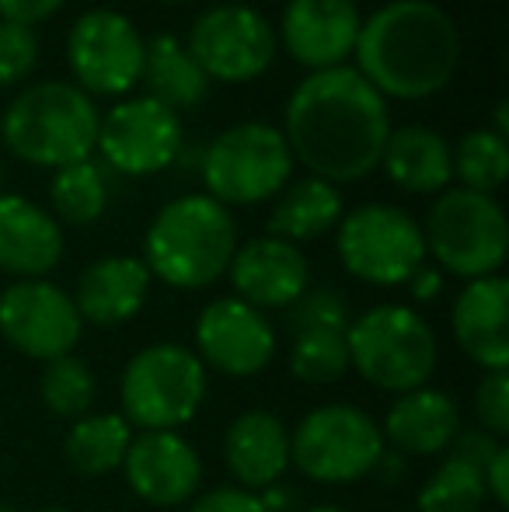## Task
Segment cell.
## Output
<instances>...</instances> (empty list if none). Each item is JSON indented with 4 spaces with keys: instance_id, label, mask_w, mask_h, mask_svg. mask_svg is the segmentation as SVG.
<instances>
[{
    "instance_id": "1",
    "label": "cell",
    "mask_w": 509,
    "mask_h": 512,
    "mask_svg": "<svg viewBox=\"0 0 509 512\" xmlns=\"http://www.w3.org/2000/svg\"><path fill=\"white\" fill-rule=\"evenodd\" d=\"M391 133L387 102L356 67L307 74L283 108V136L293 161L332 185L363 182L381 168Z\"/></svg>"
},
{
    "instance_id": "2",
    "label": "cell",
    "mask_w": 509,
    "mask_h": 512,
    "mask_svg": "<svg viewBox=\"0 0 509 512\" xmlns=\"http://www.w3.org/2000/svg\"><path fill=\"white\" fill-rule=\"evenodd\" d=\"M461 28L433 0H391L363 18L356 70L384 98L422 102L447 88L461 70Z\"/></svg>"
},
{
    "instance_id": "3",
    "label": "cell",
    "mask_w": 509,
    "mask_h": 512,
    "mask_svg": "<svg viewBox=\"0 0 509 512\" xmlns=\"http://www.w3.org/2000/svg\"><path fill=\"white\" fill-rule=\"evenodd\" d=\"M238 251V223L231 209L206 192L164 203L143 234V265L150 279L171 290H206L227 276Z\"/></svg>"
},
{
    "instance_id": "4",
    "label": "cell",
    "mask_w": 509,
    "mask_h": 512,
    "mask_svg": "<svg viewBox=\"0 0 509 512\" xmlns=\"http://www.w3.org/2000/svg\"><path fill=\"white\" fill-rule=\"evenodd\" d=\"M98 105L70 81H39L11 98L0 115L7 154L32 168L60 171L91 161L98 143Z\"/></svg>"
},
{
    "instance_id": "5",
    "label": "cell",
    "mask_w": 509,
    "mask_h": 512,
    "mask_svg": "<svg viewBox=\"0 0 509 512\" xmlns=\"http://www.w3.org/2000/svg\"><path fill=\"white\" fill-rule=\"evenodd\" d=\"M346 349L349 370L394 398L426 387L440 363L433 324L405 304H377L356 314L346 328Z\"/></svg>"
},
{
    "instance_id": "6",
    "label": "cell",
    "mask_w": 509,
    "mask_h": 512,
    "mask_svg": "<svg viewBox=\"0 0 509 512\" xmlns=\"http://www.w3.org/2000/svg\"><path fill=\"white\" fill-rule=\"evenodd\" d=\"M206 391V366L189 345L154 342L126 363L119 380V415L140 432H178L199 415Z\"/></svg>"
},
{
    "instance_id": "7",
    "label": "cell",
    "mask_w": 509,
    "mask_h": 512,
    "mask_svg": "<svg viewBox=\"0 0 509 512\" xmlns=\"http://www.w3.org/2000/svg\"><path fill=\"white\" fill-rule=\"evenodd\" d=\"M426 255L436 258V269L454 272L457 279L499 276L509 251V223L496 196L471 189H443L433 199L422 223Z\"/></svg>"
},
{
    "instance_id": "8",
    "label": "cell",
    "mask_w": 509,
    "mask_h": 512,
    "mask_svg": "<svg viewBox=\"0 0 509 512\" xmlns=\"http://www.w3.org/2000/svg\"><path fill=\"white\" fill-rule=\"evenodd\" d=\"M293 154L283 129L269 122H238L213 136L203 150L199 175L206 196L220 206H258L276 199L293 178Z\"/></svg>"
},
{
    "instance_id": "9",
    "label": "cell",
    "mask_w": 509,
    "mask_h": 512,
    "mask_svg": "<svg viewBox=\"0 0 509 512\" xmlns=\"http://www.w3.org/2000/svg\"><path fill=\"white\" fill-rule=\"evenodd\" d=\"M384 453L381 422L356 405H318L290 432V467L318 485H356Z\"/></svg>"
},
{
    "instance_id": "10",
    "label": "cell",
    "mask_w": 509,
    "mask_h": 512,
    "mask_svg": "<svg viewBox=\"0 0 509 512\" xmlns=\"http://www.w3.org/2000/svg\"><path fill=\"white\" fill-rule=\"evenodd\" d=\"M335 251L342 269L370 286H405L426 262L422 223L394 203H363L346 209L335 227Z\"/></svg>"
},
{
    "instance_id": "11",
    "label": "cell",
    "mask_w": 509,
    "mask_h": 512,
    "mask_svg": "<svg viewBox=\"0 0 509 512\" xmlns=\"http://www.w3.org/2000/svg\"><path fill=\"white\" fill-rule=\"evenodd\" d=\"M185 49L210 84H252L272 67L279 39L252 4H213L192 21Z\"/></svg>"
},
{
    "instance_id": "12",
    "label": "cell",
    "mask_w": 509,
    "mask_h": 512,
    "mask_svg": "<svg viewBox=\"0 0 509 512\" xmlns=\"http://www.w3.org/2000/svg\"><path fill=\"white\" fill-rule=\"evenodd\" d=\"M147 39L112 7L84 11L67 32V67L88 98H123L143 77Z\"/></svg>"
},
{
    "instance_id": "13",
    "label": "cell",
    "mask_w": 509,
    "mask_h": 512,
    "mask_svg": "<svg viewBox=\"0 0 509 512\" xmlns=\"http://www.w3.org/2000/svg\"><path fill=\"white\" fill-rule=\"evenodd\" d=\"M95 150L126 178L161 175L182 157V119L147 95L123 98L98 122Z\"/></svg>"
},
{
    "instance_id": "14",
    "label": "cell",
    "mask_w": 509,
    "mask_h": 512,
    "mask_svg": "<svg viewBox=\"0 0 509 512\" xmlns=\"http://www.w3.org/2000/svg\"><path fill=\"white\" fill-rule=\"evenodd\" d=\"M0 335L21 356L49 363L74 356L84 321L63 286L49 279H14L0 290Z\"/></svg>"
},
{
    "instance_id": "15",
    "label": "cell",
    "mask_w": 509,
    "mask_h": 512,
    "mask_svg": "<svg viewBox=\"0 0 509 512\" xmlns=\"http://www.w3.org/2000/svg\"><path fill=\"white\" fill-rule=\"evenodd\" d=\"M279 338L269 314L255 310L238 297H220L196 317V356L206 370L224 377L248 380L269 370L276 359Z\"/></svg>"
},
{
    "instance_id": "16",
    "label": "cell",
    "mask_w": 509,
    "mask_h": 512,
    "mask_svg": "<svg viewBox=\"0 0 509 512\" xmlns=\"http://www.w3.org/2000/svg\"><path fill=\"white\" fill-rule=\"evenodd\" d=\"M123 474L140 502L154 509H175L199 495L203 460L182 432H133Z\"/></svg>"
},
{
    "instance_id": "17",
    "label": "cell",
    "mask_w": 509,
    "mask_h": 512,
    "mask_svg": "<svg viewBox=\"0 0 509 512\" xmlns=\"http://www.w3.org/2000/svg\"><path fill=\"white\" fill-rule=\"evenodd\" d=\"M363 14L353 0H286L276 39L311 74L346 67L360 39Z\"/></svg>"
},
{
    "instance_id": "18",
    "label": "cell",
    "mask_w": 509,
    "mask_h": 512,
    "mask_svg": "<svg viewBox=\"0 0 509 512\" xmlns=\"http://www.w3.org/2000/svg\"><path fill=\"white\" fill-rule=\"evenodd\" d=\"M227 276L234 297L265 314V310H286L311 286V265L297 244L265 234L238 244Z\"/></svg>"
},
{
    "instance_id": "19",
    "label": "cell",
    "mask_w": 509,
    "mask_h": 512,
    "mask_svg": "<svg viewBox=\"0 0 509 512\" xmlns=\"http://www.w3.org/2000/svg\"><path fill=\"white\" fill-rule=\"evenodd\" d=\"M63 223L18 192H0V272L46 279L63 262Z\"/></svg>"
},
{
    "instance_id": "20",
    "label": "cell",
    "mask_w": 509,
    "mask_h": 512,
    "mask_svg": "<svg viewBox=\"0 0 509 512\" xmlns=\"http://www.w3.org/2000/svg\"><path fill=\"white\" fill-rule=\"evenodd\" d=\"M450 331L464 356L482 370L509 366V283L485 276L464 283L450 307Z\"/></svg>"
},
{
    "instance_id": "21",
    "label": "cell",
    "mask_w": 509,
    "mask_h": 512,
    "mask_svg": "<svg viewBox=\"0 0 509 512\" xmlns=\"http://www.w3.org/2000/svg\"><path fill=\"white\" fill-rule=\"evenodd\" d=\"M461 432V408L440 387H415L391 401L381 436L384 446L401 457H436L454 446Z\"/></svg>"
},
{
    "instance_id": "22",
    "label": "cell",
    "mask_w": 509,
    "mask_h": 512,
    "mask_svg": "<svg viewBox=\"0 0 509 512\" xmlns=\"http://www.w3.org/2000/svg\"><path fill=\"white\" fill-rule=\"evenodd\" d=\"M224 464L238 488L262 492L283 481L290 467V429L265 408L241 411L224 432Z\"/></svg>"
},
{
    "instance_id": "23",
    "label": "cell",
    "mask_w": 509,
    "mask_h": 512,
    "mask_svg": "<svg viewBox=\"0 0 509 512\" xmlns=\"http://www.w3.org/2000/svg\"><path fill=\"white\" fill-rule=\"evenodd\" d=\"M150 272L136 255H105L91 262L77 279L74 307L84 324L116 328L133 321L150 297Z\"/></svg>"
},
{
    "instance_id": "24",
    "label": "cell",
    "mask_w": 509,
    "mask_h": 512,
    "mask_svg": "<svg viewBox=\"0 0 509 512\" xmlns=\"http://www.w3.org/2000/svg\"><path fill=\"white\" fill-rule=\"evenodd\" d=\"M384 175L412 196H440L454 182V161H450V143L433 126H391L381 154Z\"/></svg>"
},
{
    "instance_id": "25",
    "label": "cell",
    "mask_w": 509,
    "mask_h": 512,
    "mask_svg": "<svg viewBox=\"0 0 509 512\" xmlns=\"http://www.w3.org/2000/svg\"><path fill=\"white\" fill-rule=\"evenodd\" d=\"M342 213H346V203H342L339 185L307 175L300 182H290L276 196V206L269 213V237H279V241H290L300 248V244L332 234L339 227Z\"/></svg>"
},
{
    "instance_id": "26",
    "label": "cell",
    "mask_w": 509,
    "mask_h": 512,
    "mask_svg": "<svg viewBox=\"0 0 509 512\" xmlns=\"http://www.w3.org/2000/svg\"><path fill=\"white\" fill-rule=\"evenodd\" d=\"M140 81H147V98L168 105L171 112L196 108L206 95H210V81H206V74L189 56L185 42L171 32H157L147 39Z\"/></svg>"
},
{
    "instance_id": "27",
    "label": "cell",
    "mask_w": 509,
    "mask_h": 512,
    "mask_svg": "<svg viewBox=\"0 0 509 512\" xmlns=\"http://www.w3.org/2000/svg\"><path fill=\"white\" fill-rule=\"evenodd\" d=\"M129 443L133 425L119 411H88L63 436V460L84 478H105L123 467Z\"/></svg>"
},
{
    "instance_id": "28",
    "label": "cell",
    "mask_w": 509,
    "mask_h": 512,
    "mask_svg": "<svg viewBox=\"0 0 509 512\" xmlns=\"http://www.w3.org/2000/svg\"><path fill=\"white\" fill-rule=\"evenodd\" d=\"M49 199H53V216L60 223H74V227L98 223L109 209L105 171L95 161H77L70 168L53 171Z\"/></svg>"
},
{
    "instance_id": "29",
    "label": "cell",
    "mask_w": 509,
    "mask_h": 512,
    "mask_svg": "<svg viewBox=\"0 0 509 512\" xmlns=\"http://www.w3.org/2000/svg\"><path fill=\"white\" fill-rule=\"evenodd\" d=\"M450 161L461 189L496 196L509 178V140L492 129H471L450 147Z\"/></svg>"
},
{
    "instance_id": "30",
    "label": "cell",
    "mask_w": 509,
    "mask_h": 512,
    "mask_svg": "<svg viewBox=\"0 0 509 512\" xmlns=\"http://www.w3.org/2000/svg\"><path fill=\"white\" fill-rule=\"evenodd\" d=\"M485 502H489V492H485L482 471L454 453L443 457V464L422 481L415 495L419 512H482Z\"/></svg>"
},
{
    "instance_id": "31",
    "label": "cell",
    "mask_w": 509,
    "mask_h": 512,
    "mask_svg": "<svg viewBox=\"0 0 509 512\" xmlns=\"http://www.w3.org/2000/svg\"><path fill=\"white\" fill-rule=\"evenodd\" d=\"M290 373L300 384L328 387L349 373L346 331H300L290 345Z\"/></svg>"
},
{
    "instance_id": "32",
    "label": "cell",
    "mask_w": 509,
    "mask_h": 512,
    "mask_svg": "<svg viewBox=\"0 0 509 512\" xmlns=\"http://www.w3.org/2000/svg\"><path fill=\"white\" fill-rule=\"evenodd\" d=\"M39 394H42V405L53 411L56 418H81L88 415L91 405H95V373L88 370V363L77 356H60V359H49L46 370L39 377Z\"/></svg>"
},
{
    "instance_id": "33",
    "label": "cell",
    "mask_w": 509,
    "mask_h": 512,
    "mask_svg": "<svg viewBox=\"0 0 509 512\" xmlns=\"http://www.w3.org/2000/svg\"><path fill=\"white\" fill-rule=\"evenodd\" d=\"M353 314L342 293L332 286H307L290 307H286V324L293 335L300 331H346Z\"/></svg>"
},
{
    "instance_id": "34",
    "label": "cell",
    "mask_w": 509,
    "mask_h": 512,
    "mask_svg": "<svg viewBox=\"0 0 509 512\" xmlns=\"http://www.w3.org/2000/svg\"><path fill=\"white\" fill-rule=\"evenodd\" d=\"M39 67V35L35 28L0 21V88H18Z\"/></svg>"
},
{
    "instance_id": "35",
    "label": "cell",
    "mask_w": 509,
    "mask_h": 512,
    "mask_svg": "<svg viewBox=\"0 0 509 512\" xmlns=\"http://www.w3.org/2000/svg\"><path fill=\"white\" fill-rule=\"evenodd\" d=\"M475 418L478 429L489 436H509V373L506 370H485L475 387Z\"/></svg>"
},
{
    "instance_id": "36",
    "label": "cell",
    "mask_w": 509,
    "mask_h": 512,
    "mask_svg": "<svg viewBox=\"0 0 509 512\" xmlns=\"http://www.w3.org/2000/svg\"><path fill=\"white\" fill-rule=\"evenodd\" d=\"M189 512H262V506H258L255 492H245V488H238V485H224V488H213V492L199 495V499H192Z\"/></svg>"
},
{
    "instance_id": "37",
    "label": "cell",
    "mask_w": 509,
    "mask_h": 512,
    "mask_svg": "<svg viewBox=\"0 0 509 512\" xmlns=\"http://www.w3.org/2000/svg\"><path fill=\"white\" fill-rule=\"evenodd\" d=\"M503 439H496V436H489L485 429H464L461 425V432H457V439H454V457H461V460H468V464H475L478 471H482L485 464H489L492 457H496L499 450H503Z\"/></svg>"
},
{
    "instance_id": "38",
    "label": "cell",
    "mask_w": 509,
    "mask_h": 512,
    "mask_svg": "<svg viewBox=\"0 0 509 512\" xmlns=\"http://www.w3.org/2000/svg\"><path fill=\"white\" fill-rule=\"evenodd\" d=\"M67 0H0V21L35 28L39 21H49Z\"/></svg>"
},
{
    "instance_id": "39",
    "label": "cell",
    "mask_w": 509,
    "mask_h": 512,
    "mask_svg": "<svg viewBox=\"0 0 509 512\" xmlns=\"http://www.w3.org/2000/svg\"><path fill=\"white\" fill-rule=\"evenodd\" d=\"M482 481H485L489 499L496 502L499 509H506L509 506V450L506 446L482 467Z\"/></svg>"
},
{
    "instance_id": "40",
    "label": "cell",
    "mask_w": 509,
    "mask_h": 512,
    "mask_svg": "<svg viewBox=\"0 0 509 512\" xmlns=\"http://www.w3.org/2000/svg\"><path fill=\"white\" fill-rule=\"evenodd\" d=\"M443 283H447V279H443V272L436 269V265L422 262L419 269L412 272V279H408L405 286H408V293H412V300H419V304H433V300L443 293Z\"/></svg>"
},
{
    "instance_id": "41",
    "label": "cell",
    "mask_w": 509,
    "mask_h": 512,
    "mask_svg": "<svg viewBox=\"0 0 509 512\" xmlns=\"http://www.w3.org/2000/svg\"><path fill=\"white\" fill-rule=\"evenodd\" d=\"M258 495V506H262V512H300L304 506H300V492L290 485H283V481H276V485L262 488Z\"/></svg>"
},
{
    "instance_id": "42",
    "label": "cell",
    "mask_w": 509,
    "mask_h": 512,
    "mask_svg": "<svg viewBox=\"0 0 509 512\" xmlns=\"http://www.w3.org/2000/svg\"><path fill=\"white\" fill-rule=\"evenodd\" d=\"M405 460L408 457H401V453H394V450H387V446H384L381 460H377V467H374V478L381 481V485H398V481L405 478V471H408Z\"/></svg>"
},
{
    "instance_id": "43",
    "label": "cell",
    "mask_w": 509,
    "mask_h": 512,
    "mask_svg": "<svg viewBox=\"0 0 509 512\" xmlns=\"http://www.w3.org/2000/svg\"><path fill=\"white\" fill-rule=\"evenodd\" d=\"M300 512H346V509L335 506V502H321V506H307V509H300Z\"/></svg>"
},
{
    "instance_id": "44",
    "label": "cell",
    "mask_w": 509,
    "mask_h": 512,
    "mask_svg": "<svg viewBox=\"0 0 509 512\" xmlns=\"http://www.w3.org/2000/svg\"><path fill=\"white\" fill-rule=\"evenodd\" d=\"M39 512H67L63 506H46V509H39Z\"/></svg>"
},
{
    "instance_id": "45",
    "label": "cell",
    "mask_w": 509,
    "mask_h": 512,
    "mask_svg": "<svg viewBox=\"0 0 509 512\" xmlns=\"http://www.w3.org/2000/svg\"><path fill=\"white\" fill-rule=\"evenodd\" d=\"M0 512H18L14 506H7V502H0Z\"/></svg>"
},
{
    "instance_id": "46",
    "label": "cell",
    "mask_w": 509,
    "mask_h": 512,
    "mask_svg": "<svg viewBox=\"0 0 509 512\" xmlns=\"http://www.w3.org/2000/svg\"><path fill=\"white\" fill-rule=\"evenodd\" d=\"M161 4H189V0H161Z\"/></svg>"
},
{
    "instance_id": "47",
    "label": "cell",
    "mask_w": 509,
    "mask_h": 512,
    "mask_svg": "<svg viewBox=\"0 0 509 512\" xmlns=\"http://www.w3.org/2000/svg\"><path fill=\"white\" fill-rule=\"evenodd\" d=\"M0 185H4V161H0Z\"/></svg>"
},
{
    "instance_id": "48",
    "label": "cell",
    "mask_w": 509,
    "mask_h": 512,
    "mask_svg": "<svg viewBox=\"0 0 509 512\" xmlns=\"http://www.w3.org/2000/svg\"><path fill=\"white\" fill-rule=\"evenodd\" d=\"M353 4H360V0H353Z\"/></svg>"
}]
</instances>
